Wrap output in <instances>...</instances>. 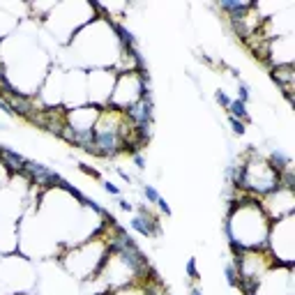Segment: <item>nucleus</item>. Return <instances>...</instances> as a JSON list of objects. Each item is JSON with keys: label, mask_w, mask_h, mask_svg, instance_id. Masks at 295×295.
I'll return each instance as SVG.
<instances>
[{"label": "nucleus", "mask_w": 295, "mask_h": 295, "mask_svg": "<svg viewBox=\"0 0 295 295\" xmlns=\"http://www.w3.org/2000/svg\"><path fill=\"white\" fill-rule=\"evenodd\" d=\"M272 78L279 83V88L284 90V95L291 99V92H293V65L275 67V69H272Z\"/></svg>", "instance_id": "20e7f679"}, {"label": "nucleus", "mask_w": 295, "mask_h": 295, "mask_svg": "<svg viewBox=\"0 0 295 295\" xmlns=\"http://www.w3.org/2000/svg\"><path fill=\"white\" fill-rule=\"evenodd\" d=\"M189 295H203V293H201V291H199V289H196V286H194V289H192V291H189Z\"/></svg>", "instance_id": "a211bd4d"}, {"label": "nucleus", "mask_w": 295, "mask_h": 295, "mask_svg": "<svg viewBox=\"0 0 295 295\" xmlns=\"http://www.w3.org/2000/svg\"><path fill=\"white\" fill-rule=\"evenodd\" d=\"M104 192L111 194V196H118V194H120V187L113 185V182H104Z\"/></svg>", "instance_id": "ddd939ff"}, {"label": "nucleus", "mask_w": 295, "mask_h": 295, "mask_svg": "<svg viewBox=\"0 0 295 295\" xmlns=\"http://www.w3.org/2000/svg\"><path fill=\"white\" fill-rule=\"evenodd\" d=\"M268 162H270V166L275 171H279V173H282V171H286V169H291V155H286L282 148L272 150V155H270V159H268Z\"/></svg>", "instance_id": "39448f33"}, {"label": "nucleus", "mask_w": 295, "mask_h": 295, "mask_svg": "<svg viewBox=\"0 0 295 295\" xmlns=\"http://www.w3.org/2000/svg\"><path fill=\"white\" fill-rule=\"evenodd\" d=\"M185 272L189 275V279H192V282H196V279H199V268H196V259H189V261H187Z\"/></svg>", "instance_id": "9d476101"}, {"label": "nucleus", "mask_w": 295, "mask_h": 295, "mask_svg": "<svg viewBox=\"0 0 295 295\" xmlns=\"http://www.w3.org/2000/svg\"><path fill=\"white\" fill-rule=\"evenodd\" d=\"M229 125L233 127V134H238V136H242V134L247 132V125H245L242 120H238V118H231L229 115Z\"/></svg>", "instance_id": "9b49d317"}, {"label": "nucleus", "mask_w": 295, "mask_h": 295, "mask_svg": "<svg viewBox=\"0 0 295 295\" xmlns=\"http://www.w3.org/2000/svg\"><path fill=\"white\" fill-rule=\"evenodd\" d=\"M224 277H226V284H229V286H238V284H240L235 263H226V268H224Z\"/></svg>", "instance_id": "0eeeda50"}, {"label": "nucleus", "mask_w": 295, "mask_h": 295, "mask_svg": "<svg viewBox=\"0 0 295 295\" xmlns=\"http://www.w3.org/2000/svg\"><path fill=\"white\" fill-rule=\"evenodd\" d=\"M99 115H102V109H97L95 104L92 106H83V109H72V111H65V125H69L78 134H85V132H92L97 127Z\"/></svg>", "instance_id": "7ed1b4c3"}, {"label": "nucleus", "mask_w": 295, "mask_h": 295, "mask_svg": "<svg viewBox=\"0 0 295 295\" xmlns=\"http://www.w3.org/2000/svg\"><path fill=\"white\" fill-rule=\"evenodd\" d=\"M249 97H252V92H249V85L245 83V81H238V99L247 104Z\"/></svg>", "instance_id": "1a4fd4ad"}, {"label": "nucleus", "mask_w": 295, "mask_h": 295, "mask_svg": "<svg viewBox=\"0 0 295 295\" xmlns=\"http://www.w3.org/2000/svg\"><path fill=\"white\" fill-rule=\"evenodd\" d=\"M115 171H118V175H120V178H122L125 182H132V175L127 173V171H122V169H115Z\"/></svg>", "instance_id": "f3484780"}, {"label": "nucleus", "mask_w": 295, "mask_h": 295, "mask_svg": "<svg viewBox=\"0 0 295 295\" xmlns=\"http://www.w3.org/2000/svg\"><path fill=\"white\" fill-rule=\"evenodd\" d=\"M118 205H120V210H125V212H132L134 210V203H129L127 199H120V201H118Z\"/></svg>", "instance_id": "2eb2a0df"}, {"label": "nucleus", "mask_w": 295, "mask_h": 295, "mask_svg": "<svg viewBox=\"0 0 295 295\" xmlns=\"http://www.w3.org/2000/svg\"><path fill=\"white\" fill-rule=\"evenodd\" d=\"M157 205H159V210H162V212H166V215H171V208H169V203H166V201H164V199H159V201H157Z\"/></svg>", "instance_id": "dca6fc26"}, {"label": "nucleus", "mask_w": 295, "mask_h": 295, "mask_svg": "<svg viewBox=\"0 0 295 295\" xmlns=\"http://www.w3.org/2000/svg\"><path fill=\"white\" fill-rule=\"evenodd\" d=\"M215 99H217V104H219V106H224V109H229L231 102H233V99H231V97L226 95L224 90H217V92H215Z\"/></svg>", "instance_id": "f8f14e48"}, {"label": "nucleus", "mask_w": 295, "mask_h": 295, "mask_svg": "<svg viewBox=\"0 0 295 295\" xmlns=\"http://www.w3.org/2000/svg\"><path fill=\"white\" fill-rule=\"evenodd\" d=\"M115 78L118 74L113 69H95V72L88 74V99L95 102V106H109L111 95H113L115 88Z\"/></svg>", "instance_id": "f03ea898"}, {"label": "nucleus", "mask_w": 295, "mask_h": 295, "mask_svg": "<svg viewBox=\"0 0 295 295\" xmlns=\"http://www.w3.org/2000/svg\"><path fill=\"white\" fill-rule=\"evenodd\" d=\"M143 196L148 199V203H157V201L162 199V196H159V192H157L152 185H143Z\"/></svg>", "instance_id": "6e6552de"}, {"label": "nucleus", "mask_w": 295, "mask_h": 295, "mask_svg": "<svg viewBox=\"0 0 295 295\" xmlns=\"http://www.w3.org/2000/svg\"><path fill=\"white\" fill-rule=\"evenodd\" d=\"M240 187L249 189L252 194H259V196H268L279 187V171H275L270 162H265L252 152L247 162H242Z\"/></svg>", "instance_id": "f257e3e1"}, {"label": "nucleus", "mask_w": 295, "mask_h": 295, "mask_svg": "<svg viewBox=\"0 0 295 295\" xmlns=\"http://www.w3.org/2000/svg\"><path fill=\"white\" fill-rule=\"evenodd\" d=\"M132 162H134V166H136V169H141V171L145 169V159H143V155H141V152L132 155Z\"/></svg>", "instance_id": "4468645a"}, {"label": "nucleus", "mask_w": 295, "mask_h": 295, "mask_svg": "<svg viewBox=\"0 0 295 295\" xmlns=\"http://www.w3.org/2000/svg\"><path fill=\"white\" fill-rule=\"evenodd\" d=\"M226 111L231 113V118H238V120H242V122H247V120H249L247 104L240 102V99H233V102H231V106H229Z\"/></svg>", "instance_id": "423d86ee"}]
</instances>
